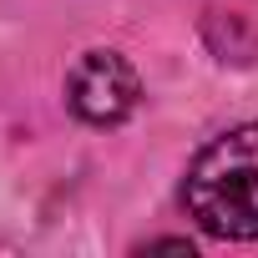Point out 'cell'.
I'll list each match as a JSON object with an SVG mask.
<instances>
[{"instance_id":"cell-1","label":"cell","mask_w":258,"mask_h":258,"mask_svg":"<svg viewBox=\"0 0 258 258\" xmlns=\"http://www.w3.org/2000/svg\"><path fill=\"white\" fill-rule=\"evenodd\" d=\"M182 208L208 238H258V121L213 137L192 157L182 177Z\"/></svg>"},{"instance_id":"cell-2","label":"cell","mask_w":258,"mask_h":258,"mask_svg":"<svg viewBox=\"0 0 258 258\" xmlns=\"http://www.w3.org/2000/svg\"><path fill=\"white\" fill-rule=\"evenodd\" d=\"M142 81L121 51H86L71 71H66V101L81 121L91 126H116L137 111Z\"/></svg>"}]
</instances>
